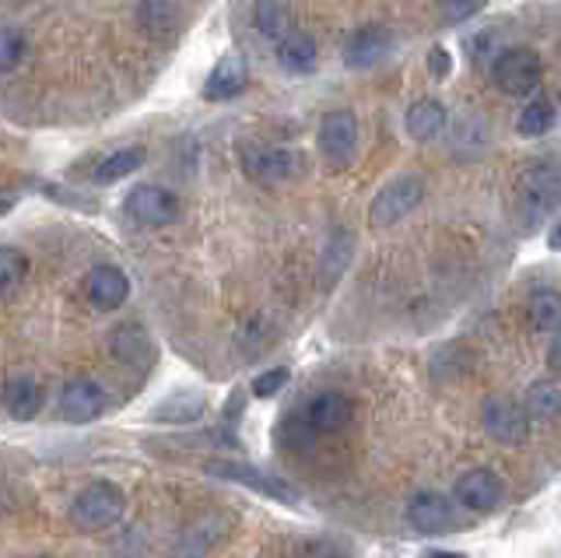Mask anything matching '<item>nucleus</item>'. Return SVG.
<instances>
[{"mask_svg": "<svg viewBox=\"0 0 561 558\" xmlns=\"http://www.w3.org/2000/svg\"><path fill=\"white\" fill-rule=\"evenodd\" d=\"M123 492L110 481H92L70 502V523L78 531H105L123 516Z\"/></svg>", "mask_w": 561, "mask_h": 558, "instance_id": "f257e3e1", "label": "nucleus"}, {"mask_svg": "<svg viewBox=\"0 0 561 558\" xmlns=\"http://www.w3.org/2000/svg\"><path fill=\"white\" fill-rule=\"evenodd\" d=\"M425 194H428V183L414 176V172H403V176L386 183L376 194V201L368 204V221L379 225V229L397 225L400 218H408L414 207L425 201Z\"/></svg>", "mask_w": 561, "mask_h": 558, "instance_id": "f03ea898", "label": "nucleus"}, {"mask_svg": "<svg viewBox=\"0 0 561 558\" xmlns=\"http://www.w3.org/2000/svg\"><path fill=\"white\" fill-rule=\"evenodd\" d=\"M123 212H127L130 221L137 225H148V229H162V225L175 221L180 215V197L172 194L165 186H134L127 201H123Z\"/></svg>", "mask_w": 561, "mask_h": 558, "instance_id": "7ed1b4c3", "label": "nucleus"}, {"mask_svg": "<svg viewBox=\"0 0 561 558\" xmlns=\"http://www.w3.org/2000/svg\"><path fill=\"white\" fill-rule=\"evenodd\" d=\"M358 148V119L351 110H330L320 124V151L330 169H344Z\"/></svg>", "mask_w": 561, "mask_h": 558, "instance_id": "20e7f679", "label": "nucleus"}, {"mask_svg": "<svg viewBox=\"0 0 561 558\" xmlns=\"http://www.w3.org/2000/svg\"><path fill=\"white\" fill-rule=\"evenodd\" d=\"M561 204V180L554 169H534L519 183V215L526 221L548 218Z\"/></svg>", "mask_w": 561, "mask_h": 558, "instance_id": "39448f33", "label": "nucleus"}, {"mask_svg": "<svg viewBox=\"0 0 561 558\" xmlns=\"http://www.w3.org/2000/svg\"><path fill=\"white\" fill-rule=\"evenodd\" d=\"M540 57L530 54V49H508V54H502L495 60V67H491V78L499 81V89L508 92V95H526L534 92L540 84Z\"/></svg>", "mask_w": 561, "mask_h": 558, "instance_id": "423d86ee", "label": "nucleus"}, {"mask_svg": "<svg viewBox=\"0 0 561 558\" xmlns=\"http://www.w3.org/2000/svg\"><path fill=\"white\" fill-rule=\"evenodd\" d=\"M102 411H105V394L95 379H70L64 387L60 414L67 418V422L84 425V422H92V418H99Z\"/></svg>", "mask_w": 561, "mask_h": 558, "instance_id": "0eeeda50", "label": "nucleus"}, {"mask_svg": "<svg viewBox=\"0 0 561 558\" xmlns=\"http://www.w3.org/2000/svg\"><path fill=\"white\" fill-rule=\"evenodd\" d=\"M242 166L250 172L253 180L260 183H274V180H285L291 172H298L302 166V155L285 151V148H245L242 151Z\"/></svg>", "mask_w": 561, "mask_h": 558, "instance_id": "6e6552de", "label": "nucleus"}, {"mask_svg": "<svg viewBox=\"0 0 561 558\" xmlns=\"http://www.w3.org/2000/svg\"><path fill=\"white\" fill-rule=\"evenodd\" d=\"M408 520L421 534H446L453 527V505L435 492H417L408 505Z\"/></svg>", "mask_w": 561, "mask_h": 558, "instance_id": "1a4fd4ad", "label": "nucleus"}, {"mask_svg": "<svg viewBox=\"0 0 561 558\" xmlns=\"http://www.w3.org/2000/svg\"><path fill=\"white\" fill-rule=\"evenodd\" d=\"M88 299H92V306L99 309H116L127 303V295H130V282H127V274H123L119 267L113 264H99L92 274H88Z\"/></svg>", "mask_w": 561, "mask_h": 558, "instance_id": "9d476101", "label": "nucleus"}, {"mask_svg": "<svg viewBox=\"0 0 561 558\" xmlns=\"http://www.w3.org/2000/svg\"><path fill=\"white\" fill-rule=\"evenodd\" d=\"M484 429L502 443H519L526 435L523 408L513 405V400H505V397H491L484 405Z\"/></svg>", "mask_w": 561, "mask_h": 558, "instance_id": "9b49d317", "label": "nucleus"}, {"mask_svg": "<svg viewBox=\"0 0 561 558\" xmlns=\"http://www.w3.org/2000/svg\"><path fill=\"white\" fill-rule=\"evenodd\" d=\"M225 537V520L221 516H204L180 534V540L172 545L175 558H204L210 548Z\"/></svg>", "mask_w": 561, "mask_h": 558, "instance_id": "f8f14e48", "label": "nucleus"}, {"mask_svg": "<svg viewBox=\"0 0 561 558\" xmlns=\"http://www.w3.org/2000/svg\"><path fill=\"white\" fill-rule=\"evenodd\" d=\"M456 499H460L467 510H495L502 502V481L491 475V470H470V475L456 481Z\"/></svg>", "mask_w": 561, "mask_h": 558, "instance_id": "ddd939ff", "label": "nucleus"}, {"mask_svg": "<svg viewBox=\"0 0 561 558\" xmlns=\"http://www.w3.org/2000/svg\"><path fill=\"white\" fill-rule=\"evenodd\" d=\"M351 422V400L341 394H320L306 405V425L316 432H337Z\"/></svg>", "mask_w": 561, "mask_h": 558, "instance_id": "4468645a", "label": "nucleus"}, {"mask_svg": "<svg viewBox=\"0 0 561 558\" xmlns=\"http://www.w3.org/2000/svg\"><path fill=\"white\" fill-rule=\"evenodd\" d=\"M386 54H390V32H382L376 25H368V29H358L355 36L347 39L344 46V60L351 67H373L379 64Z\"/></svg>", "mask_w": 561, "mask_h": 558, "instance_id": "2eb2a0df", "label": "nucleus"}, {"mask_svg": "<svg viewBox=\"0 0 561 558\" xmlns=\"http://www.w3.org/2000/svg\"><path fill=\"white\" fill-rule=\"evenodd\" d=\"M207 470H215V475H221V478H228V481H239V485H245V488H256V492H263V496L291 499V488H285V485L274 481V478H267V475H260V470L245 467V464L215 460V464H207Z\"/></svg>", "mask_w": 561, "mask_h": 558, "instance_id": "dca6fc26", "label": "nucleus"}, {"mask_svg": "<svg viewBox=\"0 0 561 558\" xmlns=\"http://www.w3.org/2000/svg\"><path fill=\"white\" fill-rule=\"evenodd\" d=\"M39 408H43V390L35 379L18 376L4 387V411L18 418V422H28V418L39 414Z\"/></svg>", "mask_w": 561, "mask_h": 558, "instance_id": "f3484780", "label": "nucleus"}, {"mask_svg": "<svg viewBox=\"0 0 561 558\" xmlns=\"http://www.w3.org/2000/svg\"><path fill=\"white\" fill-rule=\"evenodd\" d=\"M443 130H446V110H443V102L421 99V102H414V106L408 110V134L417 137V141H432V137H438Z\"/></svg>", "mask_w": 561, "mask_h": 558, "instance_id": "a211bd4d", "label": "nucleus"}, {"mask_svg": "<svg viewBox=\"0 0 561 558\" xmlns=\"http://www.w3.org/2000/svg\"><path fill=\"white\" fill-rule=\"evenodd\" d=\"M277 64L285 67L288 75H309L316 67V43L302 32H288L277 46Z\"/></svg>", "mask_w": 561, "mask_h": 558, "instance_id": "6ab92c4d", "label": "nucleus"}, {"mask_svg": "<svg viewBox=\"0 0 561 558\" xmlns=\"http://www.w3.org/2000/svg\"><path fill=\"white\" fill-rule=\"evenodd\" d=\"M245 84V64L239 57H225L215 71H210L207 84H204V95L207 99H232L236 92H242Z\"/></svg>", "mask_w": 561, "mask_h": 558, "instance_id": "aec40b11", "label": "nucleus"}, {"mask_svg": "<svg viewBox=\"0 0 561 558\" xmlns=\"http://www.w3.org/2000/svg\"><path fill=\"white\" fill-rule=\"evenodd\" d=\"M140 162H145V148H123V151H116V155H110V159L99 162L95 180L99 183H116L123 176H130L134 169H140Z\"/></svg>", "mask_w": 561, "mask_h": 558, "instance_id": "412c9836", "label": "nucleus"}, {"mask_svg": "<svg viewBox=\"0 0 561 558\" xmlns=\"http://www.w3.org/2000/svg\"><path fill=\"white\" fill-rule=\"evenodd\" d=\"M530 327L534 330H558L561 327V295L543 288L530 299Z\"/></svg>", "mask_w": 561, "mask_h": 558, "instance_id": "4be33fe9", "label": "nucleus"}, {"mask_svg": "<svg viewBox=\"0 0 561 558\" xmlns=\"http://www.w3.org/2000/svg\"><path fill=\"white\" fill-rule=\"evenodd\" d=\"M148 352V341H145V330L137 327H119L113 334V355L127 365H140V355Z\"/></svg>", "mask_w": 561, "mask_h": 558, "instance_id": "5701e85b", "label": "nucleus"}, {"mask_svg": "<svg viewBox=\"0 0 561 558\" xmlns=\"http://www.w3.org/2000/svg\"><path fill=\"white\" fill-rule=\"evenodd\" d=\"M551 127H554V110L548 99H534L530 106L519 113V134H526V137H540Z\"/></svg>", "mask_w": 561, "mask_h": 558, "instance_id": "b1692460", "label": "nucleus"}, {"mask_svg": "<svg viewBox=\"0 0 561 558\" xmlns=\"http://www.w3.org/2000/svg\"><path fill=\"white\" fill-rule=\"evenodd\" d=\"M137 22L145 25L148 32H154V36H165V32H172L175 22H180V8H172V4H140L137 8Z\"/></svg>", "mask_w": 561, "mask_h": 558, "instance_id": "393cba45", "label": "nucleus"}, {"mask_svg": "<svg viewBox=\"0 0 561 558\" xmlns=\"http://www.w3.org/2000/svg\"><path fill=\"white\" fill-rule=\"evenodd\" d=\"M25 274H28V260L22 250H0V295H11L25 282Z\"/></svg>", "mask_w": 561, "mask_h": 558, "instance_id": "a878e982", "label": "nucleus"}, {"mask_svg": "<svg viewBox=\"0 0 561 558\" xmlns=\"http://www.w3.org/2000/svg\"><path fill=\"white\" fill-rule=\"evenodd\" d=\"M25 49L28 43L22 29L0 25V71H14V67L25 60Z\"/></svg>", "mask_w": 561, "mask_h": 558, "instance_id": "bb28decb", "label": "nucleus"}, {"mask_svg": "<svg viewBox=\"0 0 561 558\" xmlns=\"http://www.w3.org/2000/svg\"><path fill=\"white\" fill-rule=\"evenodd\" d=\"M288 22H291V8L285 4H260L253 11V25L263 36H280V32L288 29Z\"/></svg>", "mask_w": 561, "mask_h": 558, "instance_id": "cd10ccee", "label": "nucleus"}, {"mask_svg": "<svg viewBox=\"0 0 561 558\" xmlns=\"http://www.w3.org/2000/svg\"><path fill=\"white\" fill-rule=\"evenodd\" d=\"M561 411V394L554 387H534L530 397H526V414L534 418H551Z\"/></svg>", "mask_w": 561, "mask_h": 558, "instance_id": "c85d7f7f", "label": "nucleus"}, {"mask_svg": "<svg viewBox=\"0 0 561 558\" xmlns=\"http://www.w3.org/2000/svg\"><path fill=\"white\" fill-rule=\"evenodd\" d=\"M288 383V369H271V373H260L256 379H253V394L256 397H274L280 387Z\"/></svg>", "mask_w": 561, "mask_h": 558, "instance_id": "c756f323", "label": "nucleus"}, {"mask_svg": "<svg viewBox=\"0 0 561 558\" xmlns=\"http://www.w3.org/2000/svg\"><path fill=\"white\" fill-rule=\"evenodd\" d=\"M438 14H443L446 25H453V22H467L473 14H481V4H443Z\"/></svg>", "mask_w": 561, "mask_h": 558, "instance_id": "7c9ffc66", "label": "nucleus"}, {"mask_svg": "<svg viewBox=\"0 0 561 558\" xmlns=\"http://www.w3.org/2000/svg\"><path fill=\"white\" fill-rule=\"evenodd\" d=\"M548 362H551V369H561V327H558V334H554V341H551Z\"/></svg>", "mask_w": 561, "mask_h": 558, "instance_id": "2f4dec72", "label": "nucleus"}, {"mask_svg": "<svg viewBox=\"0 0 561 558\" xmlns=\"http://www.w3.org/2000/svg\"><path fill=\"white\" fill-rule=\"evenodd\" d=\"M432 67H435V75H438V78L446 75V67H449V57H446V49H432Z\"/></svg>", "mask_w": 561, "mask_h": 558, "instance_id": "473e14b6", "label": "nucleus"}, {"mask_svg": "<svg viewBox=\"0 0 561 558\" xmlns=\"http://www.w3.org/2000/svg\"><path fill=\"white\" fill-rule=\"evenodd\" d=\"M548 247H551V250H561V221L554 225V232L548 236Z\"/></svg>", "mask_w": 561, "mask_h": 558, "instance_id": "72a5a7b5", "label": "nucleus"}, {"mask_svg": "<svg viewBox=\"0 0 561 558\" xmlns=\"http://www.w3.org/2000/svg\"><path fill=\"white\" fill-rule=\"evenodd\" d=\"M428 558H463V555H456V551H432Z\"/></svg>", "mask_w": 561, "mask_h": 558, "instance_id": "f704fd0d", "label": "nucleus"}]
</instances>
